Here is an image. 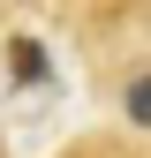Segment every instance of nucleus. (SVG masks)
<instances>
[{"instance_id": "obj_1", "label": "nucleus", "mask_w": 151, "mask_h": 158, "mask_svg": "<svg viewBox=\"0 0 151 158\" xmlns=\"http://www.w3.org/2000/svg\"><path fill=\"white\" fill-rule=\"evenodd\" d=\"M8 53H15V60H8L15 83H45V75H53V60H45V45H38V38H15Z\"/></svg>"}, {"instance_id": "obj_2", "label": "nucleus", "mask_w": 151, "mask_h": 158, "mask_svg": "<svg viewBox=\"0 0 151 158\" xmlns=\"http://www.w3.org/2000/svg\"><path fill=\"white\" fill-rule=\"evenodd\" d=\"M121 113L136 128H151V75H128V83H121Z\"/></svg>"}]
</instances>
